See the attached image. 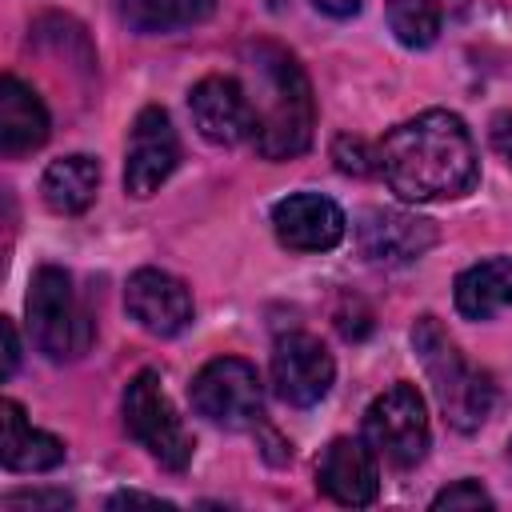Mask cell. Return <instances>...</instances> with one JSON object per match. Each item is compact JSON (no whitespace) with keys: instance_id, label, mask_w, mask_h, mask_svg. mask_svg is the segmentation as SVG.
I'll use <instances>...</instances> for the list:
<instances>
[{"instance_id":"1","label":"cell","mask_w":512,"mask_h":512,"mask_svg":"<svg viewBox=\"0 0 512 512\" xmlns=\"http://www.w3.org/2000/svg\"><path fill=\"white\" fill-rule=\"evenodd\" d=\"M376 152L384 184L412 204L456 200L476 184V144L464 120L444 108L396 124Z\"/></svg>"},{"instance_id":"2","label":"cell","mask_w":512,"mask_h":512,"mask_svg":"<svg viewBox=\"0 0 512 512\" xmlns=\"http://www.w3.org/2000/svg\"><path fill=\"white\" fill-rule=\"evenodd\" d=\"M244 68H248V104H252V144L264 160H288L300 156L312 144V88L296 56L272 40L244 44Z\"/></svg>"},{"instance_id":"3","label":"cell","mask_w":512,"mask_h":512,"mask_svg":"<svg viewBox=\"0 0 512 512\" xmlns=\"http://www.w3.org/2000/svg\"><path fill=\"white\" fill-rule=\"evenodd\" d=\"M412 344H416V356L432 380V392L444 408V420L460 432H476L492 404H496V388H492V376L472 368L464 360V352L452 344V336L440 328L436 316H420L416 328H412Z\"/></svg>"},{"instance_id":"4","label":"cell","mask_w":512,"mask_h":512,"mask_svg":"<svg viewBox=\"0 0 512 512\" xmlns=\"http://www.w3.org/2000/svg\"><path fill=\"white\" fill-rule=\"evenodd\" d=\"M28 332H32V344L56 364L80 360L88 352L92 320L80 308L68 272L48 264L32 276V284H28Z\"/></svg>"},{"instance_id":"5","label":"cell","mask_w":512,"mask_h":512,"mask_svg":"<svg viewBox=\"0 0 512 512\" xmlns=\"http://www.w3.org/2000/svg\"><path fill=\"white\" fill-rule=\"evenodd\" d=\"M124 428L132 440H140L152 452V460H160L172 472L188 468V460L196 452V440L184 428V420L176 416L156 372H136L132 384L124 388Z\"/></svg>"},{"instance_id":"6","label":"cell","mask_w":512,"mask_h":512,"mask_svg":"<svg viewBox=\"0 0 512 512\" xmlns=\"http://www.w3.org/2000/svg\"><path fill=\"white\" fill-rule=\"evenodd\" d=\"M364 440L392 468H416L428 452V408L412 384H392L364 412Z\"/></svg>"},{"instance_id":"7","label":"cell","mask_w":512,"mask_h":512,"mask_svg":"<svg viewBox=\"0 0 512 512\" xmlns=\"http://www.w3.org/2000/svg\"><path fill=\"white\" fill-rule=\"evenodd\" d=\"M192 408L212 420V424H224V428H248L260 420V408H264V388H260V376L248 360L240 356H220V360H208L192 388Z\"/></svg>"},{"instance_id":"8","label":"cell","mask_w":512,"mask_h":512,"mask_svg":"<svg viewBox=\"0 0 512 512\" xmlns=\"http://www.w3.org/2000/svg\"><path fill=\"white\" fill-rule=\"evenodd\" d=\"M332 376H336L332 352L316 336L288 332V336L276 340V348H272V388L284 404H296V408L320 404L332 388Z\"/></svg>"},{"instance_id":"9","label":"cell","mask_w":512,"mask_h":512,"mask_svg":"<svg viewBox=\"0 0 512 512\" xmlns=\"http://www.w3.org/2000/svg\"><path fill=\"white\" fill-rule=\"evenodd\" d=\"M180 160V140L164 108H144L132 120L128 136V156H124V188L132 196H152L176 168Z\"/></svg>"},{"instance_id":"10","label":"cell","mask_w":512,"mask_h":512,"mask_svg":"<svg viewBox=\"0 0 512 512\" xmlns=\"http://www.w3.org/2000/svg\"><path fill=\"white\" fill-rule=\"evenodd\" d=\"M272 228H276V240L292 252H328L344 240L348 220L336 200H328L320 192H292V196L276 200Z\"/></svg>"},{"instance_id":"11","label":"cell","mask_w":512,"mask_h":512,"mask_svg":"<svg viewBox=\"0 0 512 512\" xmlns=\"http://www.w3.org/2000/svg\"><path fill=\"white\" fill-rule=\"evenodd\" d=\"M124 308H128V316L144 332H152V336H176L192 320V292L172 272L140 268V272L128 276Z\"/></svg>"},{"instance_id":"12","label":"cell","mask_w":512,"mask_h":512,"mask_svg":"<svg viewBox=\"0 0 512 512\" xmlns=\"http://www.w3.org/2000/svg\"><path fill=\"white\" fill-rule=\"evenodd\" d=\"M356 244L372 264H412L436 244V224L400 208H372L356 224Z\"/></svg>"},{"instance_id":"13","label":"cell","mask_w":512,"mask_h":512,"mask_svg":"<svg viewBox=\"0 0 512 512\" xmlns=\"http://www.w3.org/2000/svg\"><path fill=\"white\" fill-rule=\"evenodd\" d=\"M188 108H192L200 136L212 144L232 148L244 136H252V104L236 76H204L188 92Z\"/></svg>"},{"instance_id":"14","label":"cell","mask_w":512,"mask_h":512,"mask_svg":"<svg viewBox=\"0 0 512 512\" xmlns=\"http://www.w3.org/2000/svg\"><path fill=\"white\" fill-rule=\"evenodd\" d=\"M316 484L336 504H348V508L372 504L376 492H380V472H376L372 444L352 440V436H336L316 460Z\"/></svg>"},{"instance_id":"15","label":"cell","mask_w":512,"mask_h":512,"mask_svg":"<svg viewBox=\"0 0 512 512\" xmlns=\"http://www.w3.org/2000/svg\"><path fill=\"white\" fill-rule=\"evenodd\" d=\"M48 140V108L12 72L0 80V152L24 156Z\"/></svg>"},{"instance_id":"16","label":"cell","mask_w":512,"mask_h":512,"mask_svg":"<svg viewBox=\"0 0 512 512\" xmlns=\"http://www.w3.org/2000/svg\"><path fill=\"white\" fill-rule=\"evenodd\" d=\"M0 460L8 472H48L64 460V444L52 432L28 424L16 400L0 404Z\"/></svg>"},{"instance_id":"17","label":"cell","mask_w":512,"mask_h":512,"mask_svg":"<svg viewBox=\"0 0 512 512\" xmlns=\"http://www.w3.org/2000/svg\"><path fill=\"white\" fill-rule=\"evenodd\" d=\"M512 304V260L492 256L456 276V312L468 320H488Z\"/></svg>"},{"instance_id":"18","label":"cell","mask_w":512,"mask_h":512,"mask_svg":"<svg viewBox=\"0 0 512 512\" xmlns=\"http://www.w3.org/2000/svg\"><path fill=\"white\" fill-rule=\"evenodd\" d=\"M96 188H100V164L84 152L76 156H60L44 168V180H40V192H44V204L60 216H76L84 212L92 200H96Z\"/></svg>"},{"instance_id":"19","label":"cell","mask_w":512,"mask_h":512,"mask_svg":"<svg viewBox=\"0 0 512 512\" xmlns=\"http://www.w3.org/2000/svg\"><path fill=\"white\" fill-rule=\"evenodd\" d=\"M216 0H120V12L140 32H176L188 24H200Z\"/></svg>"},{"instance_id":"20","label":"cell","mask_w":512,"mask_h":512,"mask_svg":"<svg viewBox=\"0 0 512 512\" xmlns=\"http://www.w3.org/2000/svg\"><path fill=\"white\" fill-rule=\"evenodd\" d=\"M444 16V0H388V24L404 48H428L440 36Z\"/></svg>"},{"instance_id":"21","label":"cell","mask_w":512,"mask_h":512,"mask_svg":"<svg viewBox=\"0 0 512 512\" xmlns=\"http://www.w3.org/2000/svg\"><path fill=\"white\" fill-rule=\"evenodd\" d=\"M332 160L348 176H372V172H380V152H372L360 136H336L332 140Z\"/></svg>"},{"instance_id":"22","label":"cell","mask_w":512,"mask_h":512,"mask_svg":"<svg viewBox=\"0 0 512 512\" xmlns=\"http://www.w3.org/2000/svg\"><path fill=\"white\" fill-rule=\"evenodd\" d=\"M432 508H492V496L476 480H456L444 492H436Z\"/></svg>"},{"instance_id":"23","label":"cell","mask_w":512,"mask_h":512,"mask_svg":"<svg viewBox=\"0 0 512 512\" xmlns=\"http://www.w3.org/2000/svg\"><path fill=\"white\" fill-rule=\"evenodd\" d=\"M4 508L8 512H16V508H72V496L68 492H8Z\"/></svg>"},{"instance_id":"24","label":"cell","mask_w":512,"mask_h":512,"mask_svg":"<svg viewBox=\"0 0 512 512\" xmlns=\"http://www.w3.org/2000/svg\"><path fill=\"white\" fill-rule=\"evenodd\" d=\"M492 148H496V156L512 168V112H500L496 120H492Z\"/></svg>"},{"instance_id":"25","label":"cell","mask_w":512,"mask_h":512,"mask_svg":"<svg viewBox=\"0 0 512 512\" xmlns=\"http://www.w3.org/2000/svg\"><path fill=\"white\" fill-rule=\"evenodd\" d=\"M0 328H4V376H12L16 360H20V340H16V324L12 320H4Z\"/></svg>"},{"instance_id":"26","label":"cell","mask_w":512,"mask_h":512,"mask_svg":"<svg viewBox=\"0 0 512 512\" xmlns=\"http://www.w3.org/2000/svg\"><path fill=\"white\" fill-rule=\"evenodd\" d=\"M312 4H316L320 12H328V16H356L364 0H312Z\"/></svg>"},{"instance_id":"27","label":"cell","mask_w":512,"mask_h":512,"mask_svg":"<svg viewBox=\"0 0 512 512\" xmlns=\"http://www.w3.org/2000/svg\"><path fill=\"white\" fill-rule=\"evenodd\" d=\"M124 504H156V508H172V504L160 500V496H140V492H120V496H112V508H124Z\"/></svg>"},{"instance_id":"28","label":"cell","mask_w":512,"mask_h":512,"mask_svg":"<svg viewBox=\"0 0 512 512\" xmlns=\"http://www.w3.org/2000/svg\"><path fill=\"white\" fill-rule=\"evenodd\" d=\"M460 4H464V0H444V8H460Z\"/></svg>"}]
</instances>
